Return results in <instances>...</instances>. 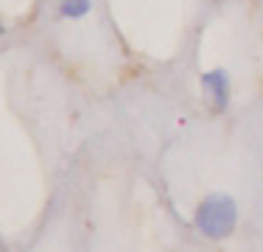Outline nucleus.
Here are the masks:
<instances>
[{
    "label": "nucleus",
    "instance_id": "nucleus-3",
    "mask_svg": "<svg viewBox=\"0 0 263 252\" xmlns=\"http://www.w3.org/2000/svg\"><path fill=\"white\" fill-rule=\"evenodd\" d=\"M59 11L65 17H70V20H76V17H84L90 11V0H62Z\"/></svg>",
    "mask_w": 263,
    "mask_h": 252
},
{
    "label": "nucleus",
    "instance_id": "nucleus-2",
    "mask_svg": "<svg viewBox=\"0 0 263 252\" xmlns=\"http://www.w3.org/2000/svg\"><path fill=\"white\" fill-rule=\"evenodd\" d=\"M204 93H208V101L216 110H224L227 106V76L221 70H213L204 76Z\"/></svg>",
    "mask_w": 263,
    "mask_h": 252
},
{
    "label": "nucleus",
    "instance_id": "nucleus-1",
    "mask_svg": "<svg viewBox=\"0 0 263 252\" xmlns=\"http://www.w3.org/2000/svg\"><path fill=\"white\" fill-rule=\"evenodd\" d=\"M235 224H238V207L224 193L208 196L196 210V227L208 238H227L235 230Z\"/></svg>",
    "mask_w": 263,
    "mask_h": 252
}]
</instances>
